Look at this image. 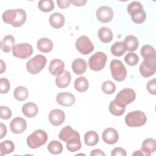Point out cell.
Wrapping results in <instances>:
<instances>
[{
	"mask_svg": "<svg viewBox=\"0 0 156 156\" xmlns=\"http://www.w3.org/2000/svg\"><path fill=\"white\" fill-rule=\"evenodd\" d=\"M127 11L135 23L141 24L144 22L146 15L140 2L133 1L130 2L127 6Z\"/></svg>",
	"mask_w": 156,
	"mask_h": 156,
	"instance_id": "cell-1",
	"label": "cell"
},
{
	"mask_svg": "<svg viewBox=\"0 0 156 156\" xmlns=\"http://www.w3.org/2000/svg\"><path fill=\"white\" fill-rule=\"evenodd\" d=\"M48 140V135L44 130L38 129L27 138V144L32 149L38 148L44 144Z\"/></svg>",
	"mask_w": 156,
	"mask_h": 156,
	"instance_id": "cell-2",
	"label": "cell"
},
{
	"mask_svg": "<svg viewBox=\"0 0 156 156\" xmlns=\"http://www.w3.org/2000/svg\"><path fill=\"white\" fill-rule=\"evenodd\" d=\"M47 59L45 56L38 54L30 58L26 63L27 71L32 74L39 73L46 66Z\"/></svg>",
	"mask_w": 156,
	"mask_h": 156,
	"instance_id": "cell-3",
	"label": "cell"
},
{
	"mask_svg": "<svg viewBox=\"0 0 156 156\" xmlns=\"http://www.w3.org/2000/svg\"><path fill=\"white\" fill-rule=\"evenodd\" d=\"M147 117L145 113L140 110L129 112L125 118V122L127 126L131 127H141L145 124Z\"/></svg>",
	"mask_w": 156,
	"mask_h": 156,
	"instance_id": "cell-4",
	"label": "cell"
},
{
	"mask_svg": "<svg viewBox=\"0 0 156 156\" xmlns=\"http://www.w3.org/2000/svg\"><path fill=\"white\" fill-rule=\"evenodd\" d=\"M110 68L112 76L114 80L122 82L127 76V69L121 61L113 59L110 64Z\"/></svg>",
	"mask_w": 156,
	"mask_h": 156,
	"instance_id": "cell-5",
	"label": "cell"
},
{
	"mask_svg": "<svg viewBox=\"0 0 156 156\" xmlns=\"http://www.w3.org/2000/svg\"><path fill=\"white\" fill-rule=\"evenodd\" d=\"M107 59V57L105 53L102 52H95L89 58V67L94 71H101L105 67Z\"/></svg>",
	"mask_w": 156,
	"mask_h": 156,
	"instance_id": "cell-6",
	"label": "cell"
},
{
	"mask_svg": "<svg viewBox=\"0 0 156 156\" xmlns=\"http://www.w3.org/2000/svg\"><path fill=\"white\" fill-rule=\"evenodd\" d=\"M33 53V48L31 44L27 43H18L12 48L13 55L21 59H26L29 57Z\"/></svg>",
	"mask_w": 156,
	"mask_h": 156,
	"instance_id": "cell-7",
	"label": "cell"
},
{
	"mask_svg": "<svg viewBox=\"0 0 156 156\" xmlns=\"http://www.w3.org/2000/svg\"><path fill=\"white\" fill-rule=\"evenodd\" d=\"M75 46L77 50L83 55H87L94 50L93 43L90 38L85 35L79 37L76 41Z\"/></svg>",
	"mask_w": 156,
	"mask_h": 156,
	"instance_id": "cell-8",
	"label": "cell"
},
{
	"mask_svg": "<svg viewBox=\"0 0 156 156\" xmlns=\"http://www.w3.org/2000/svg\"><path fill=\"white\" fill-rule=\"evenodd\" d=\"M140 73L144 77L154 75L156 71V58L144 59L140 65Z\"/></svg>",
	"mask_w": 156,
	"mask_h": 156,
	"instance_id": "cell-9",
	"label": "cell"
},
{
	"mask_svg": "<svg viewBox=\"0 0 156 156\" xmlns=\"http://www.w3.org/2000/svg\"><path fill=\"white\" fill-rule=\"evenodd\" d=\"M135 98L136 94L133 89L124 88L118 93L115 99L124 105H126L133 102Z\"/></svg>",
	"mask_w": 156,
	"mask_h": 156,
	"instance_id": "cell-10",
	"label": "cell"
},
{
	"mask_svg": "<svg viewBox=\"0 0 156 156\" xmlns=\"http://www.w3.org/2000/svg\"><path fill=\"white\" fill-rule=\"evenodd\" d=\"M96 15L98 21L104 23H107L112 20L113 11L110 7L103 5L98 9Z\"/></svg>",
	"mask_w": 156,
	"mask_h": 156,
	"instance_id": "cell-11",
	"label": "cell"
},
{
	"mask_svg": "<svg viewBox=\"0 0 156 156\" xmlns=\"http://www.w3.org/2000/svg\"><path fill=\"white\" fill-rule=\"evenodd\" d=\"M58 137L60 140L67 143L73 139L80 138V135L76 130L73 129L71 126H67L61 129Z\"/></svg>",
	"mask_w": 156,
	"mask_h": 156,
	"instance_id": "cell-12",
	"label": "cell"
},
{
	"mask_svg": "<svg viewBox=\"0 0 156 156\" xmlns=\"http://www.w3.org/2000/svg\"><path fill=\"white\" fill-rule=\"evenodd\" d=\"M75 96L69 92H62L58 93L56 96L57 102L65 107H70L75 102Z\"/></svg>",
	"mask_w": 156,
	"mask_h": 156,
	"instance_id": "cell-13",
	"label": "cell"
},
{
	"mask_svg": "<svg viewBox=\"0 0 156 156\" xmlns=\"http://www.w3.org/2000/svg\"><path fill=\"white\" fill-rule=\"evenodd\" d=\"M11 131L16 134H20L24 132L27 127V123L24 119L21 117L13 118L10 124Z\"/></svg>",
	"mask_w": 156,
	"mask_h": 156,
	"instance_id": "cell-14",
	"label": "cell"
},
{
	"mask_svg": "<svg viewBox=\"0 0 156 156\" xmlns=\"http://www.w3.org/2000/svg\"><path fill=\"white\" fill-rule=\"evenodd\" d=\"M49 121L54 126L61 125L65 121V114L62 110L54 109L49 114Z\"/></svg>",
	"mask_w": 156,
	"mask_h": 156,
	"instance_id": "cell-15",
	"label": "cell"
},
{
	"mask_svg": "<svg viewBox=\"0 0 156 156\" xmlns=\"http://www.w3.org/2000/svg\"><path fill=\"white\" fill-rule=\"evenodd\" d=\"M102 136L103 141L108 144H115L119 139V134L117 130L112 127L105 129L104 130Z\"/></svg>",
	"mask_w": 156,
	"mask_h": 156,
	"instance_id": "cell-16",
	"label": "cell"
},
{
	"mask_svg": "<svg viewBox=\"0 0 156 156\" xmlns=\"http://www.w3.org/2000/svg\"><path fill=\"white\" fill-rule=\"evenodd\" d=\"M65 63L60 59H53L49 65V71L52 75H59L64 71Z\"/></svg>",
	"mask_w": 156,
	"mask_h": 156,
	"instance_id": "cell-17",
	"label": "cell"
},
{
	"mask_svg": "<svg viewBox=\"0 0 156 156\" xmlns=\"http://www.w3.org/2000/svg\"><path fill=\"white\" fill-rule=\"evenodd\" d=\"M71 80V74L68 71H64L62 74L57 75L55 78L56 85L60 88H66L69 85Z\"/></svg>",
	"mask_w": 156,
	"mask_h": 156,
	"instance_id": "cell-18",
	"label": "cell"
},
{
	"mask_svg": "<svg viewBox=\"0 0 156 156\" xmlns=\"http://www.w3.org/2000/svg\"><path fill=\"white\" fill-rule=\"evenodd\" d=\"M156 149L155 140L153 138H147L144 140L142 143L141 151L144 155L149 156L152 153L154 152Z\"/></svg>",
	"mask_w": 156,
	"mask_h": 156,
	"instance_id": "cell-19",
	"label": "cell"
},
{
	"mask_svg": "<svg viewBox=\"0 0 156 156\" xmlns=\"http://www.w3.org/2000/svg\"><path fill=\"white\" fill-rule=\"evenodd\" d=\"M71 67L73 71L76 74L80 75L83 74L86 71L87 64L85 60L81 58H78L73 60Z\"/></svg>",
	"mask_w": 156,
	"mask_h": 156,
	"instance_id": "cell-20",
	"label": "cell"
},
{
	"mask_svg": "<svg viewBox=\"0 0 156 156\" xmlns=\"http://www.w3.org/2000/svg\"><path fill=\"white\" fill-rule=\"evenodd\" d=\"M51 26L55 29H59L63 26L65 24V17L60 13H54L52 14L49 18Z\"/></svg>",
	"mask_w": 156,
	"mask_h": 156,
	"instance_id": "cell-21",
	"label": "cell"
},
{
	"mask_svg": "<svg viewBox=\"0 0 156 156\" xmlns=\"http://www.w3.org/2000/svg\"><path fill=\"white\" fill-rule=\"evenodd\" d=\"M125 110L126 105L121 104L115 99L113 101H111L109 104V111L112 115L115 116H121L124 114Z\"/></svg>",
	"mask_w": 156,
	"mask_h": 156,
	"instance_id": "cell-22",
	"label": "cell"
},
{
	"mask_svg": "<svg viewBox=\"0 0 156 156\" xmlns=\"http://www.w3.org/2000/svg\"><path fill=\"white\" fill-rule=\"evenodd\" d=\"M38 107L34 102H27L22 107L23 113L27 118H34L38 113Z\"/></svg>",
	"mask_w": 156,
	"mask_h": 156,
	"instance_id": "cell-23",
	"label": "cell"
},
{
	"mask_svg": "<svg viewBox=\"0 0 156 156\" xmlns=\"http://www.w3.org/2000/svg\"><path fill=\"white\" fill-rule=\"evenodd\" d=\"M38 49L41 52L47 53L52 51L53 43L48 38H41L39 39L37 43Z\"/></svg>",
	"mask_w": 156,
	"mask_h": 156,
	"instance_id": "cell-24",
	"label": "cell"
},
{
	"mask_svg": "<svg viewBox=\"0 0 156 156\" xmlns=\"http://www.w3.org/2000/svg\"><path fill=\"white\" fill-rule=\"evenodd\" d=\"M123 42L126 50L129 51H135L139 46L138 40L134 35H127L125 37Z\"/></svg>",
	"mask_w": 156,
	"mask_h": 156,
	"instance_id": "cell-25",
	"label": "cell"
},
{
	"mask_svg": "<svg viewBox=\"0 0 156 156\" xmlns=\"http://www.w3.org/2000/svg\"><path fill=\"white\" fill-rule=\"evenodd\" d=\"M98 37L100 40L103 43L110 42L113 37L112 30L107 27H102L98 31Z\"/></svg>",
	"mask_w": 156,
	"mask_h": 156,
	"instance_id": "cell-26",
	"label": "cell"
},
{
	"mask_svg": "<svg viewBox=\"0 0 156 156\" xmlns=\"http://www.w3.org/2000/svg\"><path fill=\"white\" fill-rule=\"evenodd\" d=\"M15 40L13 36L7 35L5 36L1 42V48L4 52H9L12 50V48L14 46Z\"/></svg>",
	"mask_w": 156,
	"mask_h": 156,
	"instance_id": "cell-27",
	"label": "cell"
},
{
	"mask_svg": "<svg viewBox=\"0 0 156 156\" xmlns=\"http://www.w3.org/2000/svg\"><path fill=\"white\" fill-rule=\"evenodd\" d=\"M84 141L86 145L93 146L99 141L98 134L93 130H90L85 133L84 135Z\"/></svg>",
	"mask_w": 156,
	"mask_h": 156,
	"instance_id": "cell-28",
	"label": "cell"
},
{
	"mask_svg": "<svg viewBox=\"0 0 156 156\" xmlns=\"http://www.w3.org/2000/svg\"><path fill=\"white\" fill-rule=\"evenodd\" d=\"M74 87L78 92L86 91L88 88V80L85 77L80 76L75 80Z\"/></svg>",
	"mask_w": 156,
	"mask_h": 156,
	"instance_id": "cell-29",
	"label": "cell"
},
{
	"mask_svg": "<svg viewBox=\"0 0 156 156\" xmlns=\"http://www.w3.org/2000/svg\"><path fill=\"white\" fill-rule=\"evenodd\" d=\"M28 90L23 86H18L13 91V96L18 101H24L28 98Z\"/></svg>",
	"mask_w": 156,
	"mask_h": 156,
	"instance_id": "cell-30",
	"label": "cell"
},
{
	"mask_svg": "<svg viewBox=\"0 0 156 156\" xmlns=\"http://www.w3.org/2000/svg\"><path fill=\"white\" fill-rule=\"evenodd\" d=\"M112 54L116 57H120L126 51V49L123 41L115 42L110 49Z\"/></svg>",
	"mask_w": 156,
	"mask_h": 156,
	"instance_id": "cell-31",
	"label": "cell"
},
{
	"mask_svg": "<svg viewBox=\"0 0 156 156\" xmlns=\"http://www.w3.org/2000/svg\"><path fill=\"white\" fill-rule=\"evenodd\" d=\"M17 15L14 22L12 24V26L15 27H18L24 24L26 22L27 15L26 12L22 9H17Z\"/></svg>",
	"mask_w": 156,
	"mask_h": 156,
	"instance_id": "cell-32",
	"label": "cell"
},
{
	"mask_svg": "<svg viewBox=\"0 0 156 156\" xmlns=\"http://www.w3.org/2000/svg\"><path fill=\"white\" fill-rule=\"evenodd\" d=\"M15 149V145L10 140H5L0 143V155H4L12 153Z\"/></svg>",
	"mask_w": 156,
	"mask_h": 156,
	"instance_id": "cell-33",
	"label": "cell"
},
{
	"mask_svg": "<svg viewBox=\"0 0 156 156\" xmlns=\"http://www.w3.org/2000/svg\"><path fill=\"white\" fill-rule=\"evenodd\" d=\"M17 15L16 9H9L5 11L2 16V20L4 23L7 24H12L15 20Z\"/></svg>",
	"mask_w": 156,
	"mask_h": 156,
	"instance_id": "cell-34",
	"label": "cell"
},
{
	"mask_svg": "<svg viewBox=\"0 0 156 156\" xmlns=\"http://www.w3.org/2000/svg\"><path fill=\"white\" fill-rule=\"evenodd\" d=\"M48 151L54 155H57L62 153L63 146L62 143L57 140L51 141L48 145Z\"/></svg>",
	"mask_w": 156,
	"mask_h": 156,
	"instance_id": "cell-35",
	"label": "cell"
},
{
	"mask_svg": "<svg viewBox=\"0 0 156 156\" xmlns=\"http://www.w3.org/2000/svg\"><path fill=\"white\" fill-rule=\"evenodd\" d=\"M39 10L43 12H49L52 11L55 6L52 0H41L38 2Z\"/></svg>",
	"mask_w": 156,
	"mask_h": 156,
	"instance_id": "cell-36",
	"label": "cell"
},
{
	"mask_svg": "<svg viewBox=\"0 0 156 156\" xmlns=\"http://www.w3.org/2000/svg\"><path fill=\"white\" fill-rule=\"evenodd\" d=\"M81 148L80 138H75L66 143V149L68 151L73 152L79 151Z\"/></svg>",
	"mask_w": 156,
	"mask_h": 156,
	"instance_id": "cell-37",
	"label": "cell"
},
{
	"mask_svg": "<svg viewBox=\"0 0 156 156\" xmlns=\"http://www.w3.org/2000/svg\"><path fill=\"white\" fill-rule=\"evenodd\" d=\"M116 90V85L115 84L110 81L107 80L105 81L102 85V91L103 93L107 94H113Z\"/></svg>",
	"mask_w": 156,
	"mask_h": 156,
	"instance_id": "cell-38",
	"label": "cell"
},
{
	"mask_svg": "<svg viewBox=\"0 0 156 156\" xmlns=\"http://www.w3.org/2000/svg\"><path fill=\"white\" fill-rule=\"evenodd\" d=\"M124 61L129 66H135L138 63L139 57L133 52H128L124 57Z\"/></svg>",
	"mask_w": 156,
	"mask_h": 156,
	"instance_id": "cell-39",
	"label": "cell"
},
{
	"mask_svg": "<svg viewBox=\"0 0 156 156\" xmlns=\"http://www.w3.org/2000/svg\"><path fill=\"white\" fill-rule=\"evenodd\" d=\"M141 55L144 58L156 55L155 49L151 45L145 44L143 45L140 51Z\"/></svg>",
	"mask_w": 156,
	"mask_h": 156,
	"instance_id": "cell-40",
	"label": "cell"
},
{
	"mask_svg": "<svg viewBox=\"0 0 156 156\" xmlns=\"http://www.w3.org/2000/svg\"><path fill=\"white\" fill-rule=\"evenodd\" d=\"M12 113L11 110L6 106L0 107V117L3 119H8L12 116Z\"/></svg>",
	"mask_w": 156,
	"mask_h": 156,
	"instance_id": "cell-41",
	"label": "cell"
},
{
	"mask_svg": "<svg viewBox=\"0 0 156 156\" xmlns=\"http://www.w3.org/2000/svg\"><path fill=\"white\" fill-rule=\"evenodd\" d=\"M0 86H1V93H7L10 88V84L9 80L6 78H1L0 79Z\"/></svg>",
	"mask_w": 156,
	"mask_h": 156,
	"instance_id": "cell-42",
	"label": "cell"
},
{
	"mask_svg": "<svg viewBox=\"0 0 156 156\" xmlns=\"http://www.w3.org/2000/svg\"><path fill=\"white\" fill-rule=\"evenodd\" d=\"M155 83H156V79L155 78H153L152 79L150 80L146 85L147 90L148 92L153 95L156 94V88H155Z\"/></svg>",
	"mask_w": 156,
	"mask_h": 156,
	"instance_id": "cell-43",
	"label": "cell"
},
{
	"mask_svg": "<svg viewBox=\"0 0 156 156\" xmlns=\"http://www.w3.org/2000/svg\"><path fill=\"white\" fill-rule=\"evenodd\" d=\"M111 155L112 156H126L127 153L126 151L122 147H115L112 150Z\"/></svg>",
	"mask_w": 156,
	"mask_h": 156,
	"instance_id": "cell-44",
	"label": "cell"
},
{
	"mask_svg": "<svg viewBox=\"0 0 156 156\" xmlns=\"http://www.w3.org/2000/svg\"><path fill=\"white\" fill-rule=\"evenodd\" d=\"M57 5L59 8L65 9L69 7L71 4V1L69 0H57Z\"/></svg>",
	"mask_w": 156,
	"mask_h": 156,
	"instance_id": "cell-45",
	"label": "cell"
},
{
	"mask_svg": "<svg viewBox=\"0 0 156 156\" xmlns=\"http://www.w3.org/2000/svg\"><path fill=\"white\" fill-rule=\"evenodd\" d=\"M71 3H72L75 6H83L87 3L86 0H72L71 1Z\"/></svg>",
	"mask_w": 156,
	"mask_h": 156,
	"instance_id": "cell-46",
	"label": "cell"
},
{
	"mask_svg": "<svg viewBox=\"0 0 156 156\" xmlns=\"http://www.w3.org/2000/svg\"><path fill=\"white\" fill-rule=\"evenodd\" d=\"M0 129H1V134H0V138L2 139L4 136H5L7 133V128L6 126L3 124H0Z\"/></svg>",
	"mask_w": 156,
	"mask_h": 156,
	"instance_id": "cell-47",
	"label": "cell"
},
{
	"mask_svg": "<svg viewBox=\"0 0 156 156\" xmlns=\"http://www.w3.org/2000/svg\"><path fill=\"white\" fill-rule=\"evenodd\" d=\"M91 156H99V155H103L105 156V154L100 149H94L90 153Z\"/></svg>",
	"mask_w": 156,
	"mask_h": 156,
	"instance_id": "cell-48",
	"label": "cell"
},
{
	"mask_svg": "<svg viewBox=\"0 0 156 156\" xmlns=\"http://www.w3.org/2000/svg\"><path fill=\"white\" fill-rule=\"evenodd\" d=\"M5 64L4 63V61L2 60H1V74H2L4 71L5 70Z\"/></svg>",
	"mask_w": 156,
	"mask_h": 156,
	"instance_id": "cell-49",
	"label": "cell"
},
{
	"mask_svg": "<svg viewBox=\"0 0 156 156\" xmlns=\"http://www.w3.org/2000/svg\"><path fill=\"white\" fill-rule=\"evenodd\" d=\"M132 155H140V156H143V155H144V154H143V153L142 152V151H141V150H140V151H135V152H133V153L132 154Z\"/></svg>",
	"mask_w": 156,
	"mask_h": 156,
	"instance_id": "cell-50",
	"label": "cell"
}]
</instances>
